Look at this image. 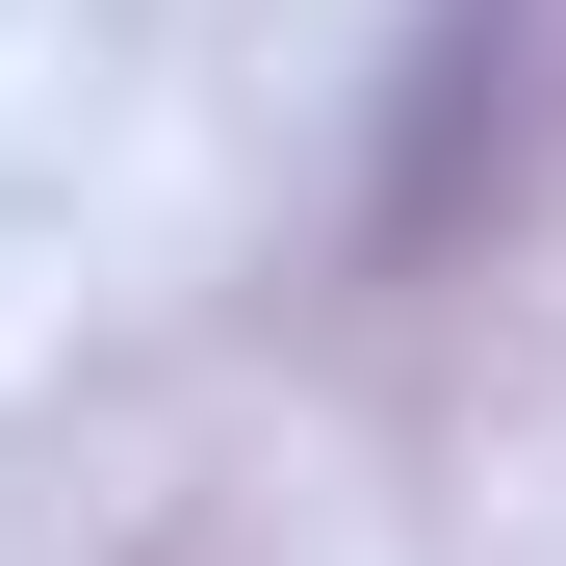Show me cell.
Returning a JSON list of instances; mask_svg holds the SVG:
<instances>
[{"label":"cell","mask_w":566,"mask_h":566,"mask_svg":"<svg viewBox=\"0 0 566 566\" xmlns=\"http://www.w3.org/2000/svg\"><path fill=\"white\" fill-rule=\"evenodd\" d=\"M515 129V0H438V27H412V155H387V258L463 207V155H490Z\"/></svg>","instance_id":"obj_1"}]
</instances>
